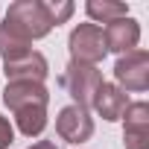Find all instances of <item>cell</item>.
I'll return each mask as SVG.
<instances>
[{"label": "cell", "instance_id": "1", "mask_svg": "<svg viewBox=\"0 0 149 149\" xmlns=\"http://www.w3.org/2000/svg\"><path fill=\"white\" fill-rule=\"evenodd\" d=\"M3 26L9 32H15L18 38H24L26 44L35 41V38H44L53 29L47 6L41 3V0H18V3H12L9 12H6Z\"/></svg>", "mask_w": 149, "mask_h": 149}, {"label": "cell", "instance_id": "2", "mask_svg": "<svg viewBox=\"0 0 149 149\" xmlns=\"http://www.w3.org/2000/svg\"><path fill=\"white\" fill-rule=\"evenodd\" d=\"M67 47H70V61L91 64V67H97L108 53L105 50V35H102V29L97 24H79L70 32Z\"/></svg>", "mask_w": 149, "mask_h": 149}, {"label": "cell", "instance_id": "3", "mask_svg": "<svg viewBox=\"0 0 149 149\" xmlns=\"http://www.w3.org/2000/svg\"><path fill=\"white\" fill-rule=\"evenodd\" d=\"M64 88L67 94L76 100L79 108H94V100H97V91L102 85V73L91 64H76V61H70L67 70H64Z\"/></svg>", "mask_w": 149, "mask_h": 149}, {"label": "cell", "instance_id": "4", "mask_svg": "<svg viewBox=\"0 0 149 149\" xmlns=\"http://www.w3.org/2000/svg\"><path fill=\"white\" fill-rule=\"evenodd\" d=\"M114 79L120 91H146L149 88V53L132 50L120 56L114 64Z\"/></svg>", "mask_w": 149, "mask_h": 149}, {"label": "cell", "instance_id": "5", "mask_svg": "<svg viewBox=\"0 0 149 149\" xmlns=\"http://www.w3.org/2000/svg\"><path fill=\"white\" fill-rule=\"evenodd\" d=\"M3 73H6L9 82H44L50 67H47V58L38 50H26L21 56L3 58Z\"/></svg>", "mask_w": 149, "mask_h": 149}, {"label": "cell", "instance_id": "6", "mask_svg": "<svg viewBox=\"0 0 149 149\" xmlns=\"http://www.w3.org/2000/svg\"><path fill=\"white\" fill-rule=\"evenodd\" d=\"M56 132L67 143H85L94 134V120L79 105H64L58 111V117H56Z\"/></svg>", "mask_w": 149, "mask_h": 149}, {"label": "cell", "instance_id": "7", "mask_svg": "<svg viewBox=\"0 0 149 149\" xmlns=\"http://www.w3.org/2000/svg\"><path fill=\"white\" fill-rule=\"evenodd\" d=\"M123 117H126L123 146L126 149H149V105L146 102H129Z\"/></svg>", "mask_w": 149, "mask_h": 149}, {"label": "cell", "instance_id": "8", "mask_svg": "<svg viewBox=\"0 0 149 149\" xmlns=\"http://www.w3.org/2000/svg\"><path fill=\"white\" fill-rule=\"evenodd\" d=\"M47 100H50V94H47L44 82H9L6 91H3V102L12 111L38 108V105L47 108Z\"/></svg>", "mask_w": 149, "mask_h": 149}, {"label": "cell", "instance_id": "9", "mask_svg": "<svg viewBox=\"0 0 149 149\" xmlns=\"http://www.w3.org/2000/svg\"><path fill=\"white\" fill-rule=\"evenodd\" d=\"M105 50H114L120 56L137 50V41H140V26L134 18H120V21H111L105 26Z\"/></svg>", "mask_w": 149, "mask_h": 149}, {"label": "cell", "instance_id": "10", "mask_svg": "<svg viewBox=\"0 0 149 149\" xmlns=\"http://www.w3.org/2000/svg\"><path fill=\"white\" fill-rule=\"evenodd\" d=\"M94 108H97V114H100L102 120L117 123V120H123V114H126V108H129V94H126V91H120L117 85L102 82V85H100V91H97Z\"/></svg>", "mask_w": 149, "mask_h": 149}, {"label": "cell", "instance_id": "11", "mask_svg": "<svg viewBox=\"0 0 149 149\" xmlns=\"http://www.w3.org/2000/svg\"><path fill=\"white\" fill-rule=\"evenodd\" d=\"M15 123H18V129H21V134H26V137H38L44 129H47V108H21V111H15Z\"/></svg>", "mask_w": 149, "mask_h": 149}, {"label": "cell", "instance_id": "12", "mask_svg": "<svg viewBox=\"0 0 149 149\" xmlns=\"http://www.w3.org/2000/svg\"><path fill=\"white\" fill-rule=\"evenodd\" d=\"M88 18L91 21H100V24H111V21H120V18H129V6L126 3H108V0H91L85 6Z\"/></svg>", "mask_w": 149, "mask_h": 149}, {"label": "cell", "instance_id": "13", "mask_svg": "<svg viewBox=\"0 0 149 149\" xmlns=\"http://www.w3.org/2000/svg\"><path fill=\"white\" fill-rule=\"evenodd\" d=\"M29 50V44L24 41V38H18L15 32H9L3 24H0V56L3 58H12V56H21V53H26Z\"/></svg>", "mask_w": 149, "mask_h": 149}, {"label": "cell", "instance_id": "14", "mask_svg": "<svg viewBox=\"0 0 149 149\" xmlns=\"http://www.w3.org/2000/svg\"><path fill=\"white\" fill-rule=\"evenodd\" d=\"M44 6H47V15H50V24L53 26L64 24L73 15V3H44Z\"/></svg>", "mask_w": 149, "mask_h": 149}, {"label": "cell", "instance_id": "15", "mask_svg": "<svg viewBox=\"0 0 149 149\" xmlns=\"http://www.w3.org/2000/svg\"><path fill=\"white\" fill-rule=\"evenodd\" d=\"M15 140V129H12V123L0 114V149H9V143Z\"/></svg>", "mask_w": 149, "mask_h": 149}, {"label": "cell", "instance_id": "16", "mask_svg": "<svg viewBox=\"0 0 149 149\" xmlns=\"http://www.w3.org/2000/svg\"><path fill=\"white\" fill-rule=\"evenodd\" d=\"M29 149H56V143H53V140H38V143L29 146Z\"/></svg>", "mask_w": 149, "mask_h": 149}]
</instances>
